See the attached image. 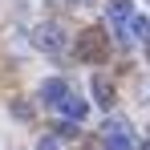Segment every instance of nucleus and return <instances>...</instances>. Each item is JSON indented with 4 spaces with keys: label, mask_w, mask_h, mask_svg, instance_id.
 Listing matches in <instances>:
<instances>
[{
    "label": "nucleus",
    "mask_w": 150,
    "mask_h": 150,
    "mask_svg": "<svg viewBox=\"0 0 150 150\" xmlns=\"http://www.w3.org/2000/svg\"><path fill=\"white\" fill-rule=\"evenodd\" d=\"M101 146L105 150H134V138H130V126L126 122H105L101 126Z\"/></svg>",
    "instance_id": "3"
},
{
    "label": "nucleus",
    "mask_w": 150,
    "mask_h": 150,
    "mask_svg": "<svg viewBox=\"0 0 150 150\" xmlns=\"http://www.w3.org/2000/svg\"><path fill=\"white\" fill-rule=\"evenodd\" d=\"M105 16H110L114 28H126V21L134 16V4L130 0H105Z\"/></svg>",
    "instance_id": "5"
},
{
    "label": "nucleus",
    "mask_w": 150,
    "mask_h": 150,
    "mask_svg": "<svg viewBox=\"0 0 150 150\" xmlns=\"http://www.w3.org/2000/svg\"><path fill=\"white\" fill-rule=\"evenodd\" d=\"M33 45H37V49H45V53H61L65 49V45H69V37H65V28L61 25H37L33 28Z\"/></svg>",
    "instance_id": "1"
},
{
    "label": "nucleus",
    "mask_w": 150,
    "mask_h": 150,
    "mask_svg": "<svg viewBox=\"0 0 150 150\" xmlns=\"http://www.w3.org/2000/svg\"><path fill=\"white\" fill-rule=\"evenodd\" d=\"M57 105L69 114V122H85V114H89V101H85V98H77V93H65Z\"/></svg>",
    "instance_id": "6"
},
{
    "label": "nucleus",
    "mask_w": 150,
    "mask_h": 150,
    "mask_svg": "<svg viewBox=\"0 0 150 150\" xmlns=\"http://www.w3.org/2000/svg\"><path fill=\"white\" fill-rule=\"evenodd\" d=\"M138 101H146V105H150V77H146V81H138Z\"/></svg>",
    "instance_id": "10"
},
{
    "label": "nucleus",
    "mask_w": 150,
    "mask_h": 150,
    "mask_svg": "<svg viewBox=\"0 0 150 150\" xmlns=\"http://www.w3.org/2000/svg\"><path fill=\"white\" fill-rule=\"evenodd\" d=\"M77 57L89 61V65L105 57V37H101L98 28H81V33H77Z\"/></svg>",
    "instance_id": "2"
},
{
    "label": "nucleus",
    "mask_w": 150,
    "mask_h": 150,
    "mask_svg": "<svg viewBox=\"0 0 150 150\" xmlns=\"http://www.w3.org/2000/svg\"><path fill=\"white\" fill-rule=\"evenodd\" d=\"M65 93H69V85H65L61 77H45V81H41V89H37V98L45 101V105H57Z\"/></svg>",
    "instance_id": "4"
},
{
    "label": "nucleus",
    "mask_w": 150,
    "mask_h": 150,
    "mask_svg": "<svg viewBox=\"0 0 150 150\" xmlns=\"http://www.w3.org/2000/svg\"><path fill=\"white\" fill-rule=\"evenodd\" d=\"M89 89H93V101H98V105H105V110H110V105H114V85H110V77H93V81H89Z\"/></svg>",
    "instance_id": "8"
},
{
    "label": "nucleus",
    "mask_w": 150,
    "mask_h": 150,
    "mask_svg": "<svg viewBox=\"0 0 150 150\" xmlns=\"http://www.w3.org/2000/svg\"><path fill=\"white\" fill-rule=\"evenodd\" d=\"M37 150H61V142H57V138H41V142H37Z\"/></svg>",
    "instance_id": "11"
},
{
    "label": "nucleus",
    "mask_w": 150,
    "mask_h": 150,
    "mask_svg": "<svg viewBox=\"0 0 150 150\" xmlns=\"http://www.w3.org/2000/svg\"><path fill=\"white\" fill-rule=\"evenodd\" d=\"M8 110H12V114H16L21 122H28V118H33V105H28V101H12Z\"/></svg>",
    "instance_id": "9"
},
{
    "label": "nucleus",
    "mask_w": 150,
    "mask_h": 150,
    "mask_svg": "<svg viewBox=\"0 0 150 150\" xmlns=\"http://www.w3.org/2000/svg\"><path fill=\"white\" fill-rule=\"evenodd\" d=\"M146 57H150V41H146Z\"/></svg>",
    "instance_id": "12"
},
{
    "label": "nucleus",
    "mask_w": 150,
    "mask_h": 150,
    "mask_svg": "<svg viewBox=\"0 0 150 150\" xmlns=\"http://www.w3.org/2000/svg\"><path fill=\"white\" fill-rule=\"evenodd\" d=\"M122 37H126V41H150V21L134 12V16L126 21V33H122Z\"/></svg>",
    "instance_id": "7"
}]
</instances>
